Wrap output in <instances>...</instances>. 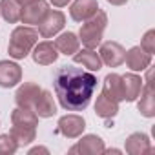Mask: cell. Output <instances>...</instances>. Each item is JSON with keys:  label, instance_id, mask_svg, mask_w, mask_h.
<instances>
[{"label": "cell", "instance_id": "d4e9b609", "mask_svg": "<svg viewBox=\"0 0 155 155\" xmlns=\"http://www.w3.org/2000/svg\"><path fill=\"white\" fill-rule=\"evenodd\" d=\"M17 150H18V144L9 133L0 135V155H13Z\"/></svg>", "mask_w": 155, "mask_h": 155}, {"label": "cell", "instance_id": "83f0119b", "mask_svg": "<svg viewBox=\"0 0 155 155\" xmlns=\"http://www.w3.org/2000/svg\"><path fill=\"white\" fill-rule=\"evenodd\" d=\"M35 153H49V150L44 148V146H35V148L29 150V155H35Z\"/></svg>", "mask_w": 155, "mask_h": 155}, {"label": "cell", "instance_id": "484cf974", "mask_svg": "<svg viewBox=\"0 0 155 155\" xmlns=\"http://www.w3.org/2000/svg\"><path fill=\"white\" fill-rule=\"evenodd\" d=\"M140 48L150 55L155 53V29H150V31L144 33V37L140 40Z\"/></svg>", "mask_w": 155, "mask_h": 155}, {"label": "cell", "instance_id": "9c48e42d", "mask_svg": "<svg viewBox=\"0 0 155 155\" xmlns=\"http://www.w3.org/2000/svg\"><path fill=\"white\" fill-rule=\"evenodd\" d=\"M40 91H42V88L37 82H24V84H20L17 93H15L17 106L18 108H26V110H33Z\"/></svg>", "mask_w": 155, "mask_h": 155}, {"label": "cell", "instance_id": "6da1fadb", "mask_svg": "<svg viewBox=\"0 0 155 155\" xmlns=\"http://www.w3.org/2000/svg\"><path fill=\"white\" fill-rule=\"evenodd\" d=\"M53 88L58 104L66 111H84L97 90V77L82 68L62 66L55 73Z\"/></svg>", "mask_w": 155, "mask_h": 155}, {"label": "cell", "instance_id": "8fae6325", "mask_svg": "<svg viewBox=\"0 0 155 155\" xmlns=\"http://www.w3.org/2000/svg\"><path fill=\"white\" fill-rule=\"evenodd\" d=\"M31 57H33L35 64H38V66H51L53 62H57L58 51H57L53 42L44 40V42L35 44V48L31 49Z\"/></svg>", "mask_w": 155, "mask_h": 155}, {"label": "cell", "instance_id": "4316f807", "mask_svg": "<svg viewBox=\"0 0 155 155\" xmlns=\"http://www.w3.org/2000/svg\"><path fill=\"white\" fill-rule=\"evenodd\" d=\"M49 4H53L55 8H64V6H68L71 0H48Z\"/></svg>", "mask_w": 155, "mask_h": 155}, {"label": "cell", "instance_id": "4fadbf2b", "mask_svg": "<svg viewBox=\"0 0 155 155\" xmlns=\"http://www.w3.org/2000/svg\"><path fill=\"white\" fill-rule=\"evenodd\" d=\"M124 150H126V153H130V155H142V153L153 151L150 137H148L146 133H142V131L131 133V135L126 139V142H124Z\"/></svg>", "mask_w": 155, "mask_h": 155}, {"label": "cell", "instance_id": "52a82bcc", "mask_svg": "<svg viewBox=\"0 0 155 155\" xmlns=\"http://www.w3.org/2000/svg\"><path fill=\"white\" fill-rule=\"evenodd\" d=\"M48 11H49V4L46 0H31V2L22 6L20 22L26 26H37Z\"/></svg>", "mask_w": 155, "mask_h": 155}, {"label": "cell", "instance_id": "cb8c5ba5", "mask_svg": "<svg viewBox=\"0 0 155 155\" xmlns=\"http://www.w3.org/2000/svg\"><path fill=\"white\" fill-rule=\"evenodd\" d=\"M11 122L13 124H20V126H38V115L35 113V110H26V108H15L11 113Z\"/></svg>", "mask_w": 155, "mask_h": 155}, {"label": "cell", "instance_id": "277c9868", "mask_svg": "<svg viewBox=\"0 0 155 155\" xmlns=\"http://www.w3.org/2000/svg\"><path fill=\"white\" fill-rule=\"evenodd\" d=\"M37 26H38L37 31L42 38H51L58 31H62V28L66 26V15L58 9H49Z\"/></svg>", "mask_w": 155, "mask_h": 155}, {"label": "cell", "instance_id": "f546056e", "mask_svg": "<svg viewBox=\"0 0 155 155\" xmlns=\"http://www.w3.org/2000/svg\"><path fill=\"white\" fill-rule=\"evenodd\" d=\"M104 153H110V155H111V153H120V150H117V148H110V150H106V148H104Z\"/></svg>", "mask_w": 155, "mask_h": 155}, {"label": "cell", "instance_id": "603a6c76", "mask_svg": "<svg viewBox=\"0 0 155 155\" xmlns=\"http://www.w3.org/2000/svg\"><path fill=\"white\" fill-rule=\"evenodd\" d=\"M0 15L2 18L9 24L20 22L22 15V4H18L17 0H0Z\"/></svg>", "mask_w": 155, "mask_h": 155}, {"label": "cell", "instance_id": "8992f818", "mask_svg": "<svg viewBox=\"0 0 155 155\" xmlns=\"http://www.w3.org/2000/svg\"><path fill=\"white\" fill-rule=\"evenodd\" d=\"M124 55H126V49L119 42H115V40L101 42L99 57H101L102 64H106L108 68H119L124 62Z\"/></svg>", "mask_w": 155, "mask_h": 155}, {"label": "cell", "instance_id": "5bb4252c", "mask_svg": "<svg viewBox=\"0 0 155 155\" xmlns=\"http://www.w3.org/2000/svg\"><path fill=\"white\" fill-rule=\"evenodd\" d=\"M120 81H122V93H124V101L126 102H135L139 99V93L144 86V81L140 79L139 75L133 73H126L120 75Z\"/></svg>", "mask_w": 155, "mask_h": 155}, {"label": "cell", "instance_id": "d6986e66", "mask_svg": "<svg viewBox=\"0 0 155 155\" xmlns=\"http://www.w3.org/2000/svg\"><path fill=\"white\" fill-rule=\"evenodd\" d=\"M53 44H55L57 51H60L62 55H75L77 51L81 49V40H79V37H77L75 33H71V31H66V33L58 35Z\"/></svg>", "mask_w": 155, "mask_h": 155}, {"label": "cell", "instance_id": "3957f363", "mask_svg": "<svg viewBox=\"0 0 155 155\" xmlns=\"http://www.w3.org/2000/svg\"><path fill=\"white\" fill-rule=\"evenodd\" d=\"M108 26V15L99 8L88 20L82 22L81 31H79V40L82 42L84 48L90 49H97V46H101L104 31Z\"/></svg>", "mask_w": 155, "mask_h": 155}, {"label": "cell", "instance_id": "44dd1931", "mask_svg": "<svg viewBox=\"0 0 155 155\" xmlns=\"http://www.w3.org/2000/svg\"><path fill=\"white\" fill-rule=\"evenodd\" d=\"M102 91H104L108 97H111L113 101H117V102H122V101H124L122 81H120V75H119V73H110V75H106Z\"/></svg>", "mask_w": 155, "mask_h": 155}, {"label": "cell", "instance_id": "5b68a950", "mask_svg": "<svg viewBox=\"0 0 155 155\" xmlns=\"http://www.w3.org/2000/svg\"><path fill=\"white\" fill-rule=\"evenodd\" d=\"M86 130V120L84 117L77 115V113H68L58 119L57 122V131L64 135L66 139H79Z\"/></svg>", "mask_w": 155, "mask_h": 155}, {"label": "cell", "instance_id": "9a60e30c", "mask_svg": "<svg viewBox=\"0 0 155 155\" xmlns=\"http://www.w3.org/2000/svg\"><path fill=\"white\" fill-rule=\"evenodd\" d=\"M97 9H99V2H97V0H75V2L71 4V8H69V17L75 22H84Z\"/></svg>", "mask_w": 155, "mask_h": 155}, {"label": "cell", "instance_id": "ac0fdd59", "mask_svg": "<svg viewBox=\"0 0 155 155\" xmlns=\"http://www.w3.org/2000/svg\"><path fill=\"white\" fill-rule=\"evenodd\" d=\"M35 113L38 115V119H49L57 113V104L53 99V93L49 90H42L37 102H35Z\"/></svg>", "mask_w": 155, "mask_h": 155}, {"label": "cell", "instance_id": "ffe728a7", "mask_svg": "<svg viewBox=\"0 0 155 155\" xmlns=\"http://www.w3.org/2000/svg\"><path fill=\"white\" fill-rule=\"evenodd\" d=\"M95 113L101 119H113L119 113V102L108 97L104 91H101V95L95 101Z\"/></svg>", "mask_w": 155, "mask_h": 155}, {"label": "cell", "instance_id": "30bf717a", "mask_svg": "<svg viewBox=\"0 0 155 155\" xmlns=\"http://www.w3.org/2000/svg\"><path fill=\"white\" fill-rule=\"evenodd\" d=\"M22 82V68L11 60H0V88H15Z\"/></svg>", "mask_w": 155, "mask_h": 155}, {"label": "cell", "instance_id": "f1b7e54d", "mask_svg": "<svg viewBox=\"0 0 155 155\" xmlns=\"http://www.w3.org/2000/svg\"><path fill=\"white\" fill-rule=\"evenodd\" d=\"M106 2L111 6H124V4H128V0H106Z\"/></svg>", "mask_w": 155, "mask_h": 155}, {"label": "cell", "instance_id": "ba28073f", "mask_svg": "<svg viewBox=\"0 0 155 155\" xmlns=\"http://www.w3.org/2000/svg\"><path fill=\"white\" fill-rule=\"evenodd\" d=\"M104 140L99 135L88 133L81 135V140L77 142L73 148H69V153H81V155H101L104 153Z\"/></svg>", "mask_w": 155, "mask_h": 155}, {"label": "cell", "instance_id": "7402d4cb", "mask_svg": "<svg viewBox=\"0 0 155 155\" xmlns=\"http://www.w3.org/2000/svg\"><path fill=\"white\" fill-rule=\"evenodd\" d=\"M9 135L15 139V142L20 146H28L37 139V128L35 126H20V124H13V128L9 130Z\"/></svg>", "mask_w": 155, "mask_h": 155}, {"label": "cell", "instance_id": "7c38bea8", "mask_svg": "<svg viewBox=\"0 0 155 155\" xmlns=\"http://www.w3.org/2000/svg\"><path fill=\"white\" fill-rule=\"evenodd\" d=\"M151 57H153V55L146 53L140 46H133L131 49L126 51V55H124V62H126V66H128L131 71H144V69L150 68V64H151Z\"/></svg>", "mask_w": 155, "mask_h": 155}, {"label": "cell", "instance_id": "7a4b0ae2", "mask_svg": "<svg viewBox=\"0 0 155 155\" xmlns=\"http://www.w3.org/2000/svg\"><path fill=\"white\" fill-rule=\"evenodd\" d=\"M38 42V31L33 26H18L11 31L9 44H8V53L15 60L26 58L35 44Z\"/></svg>", "mask_w": 155, "mask_h": 155}, {"label": "cell", "instance_id": "e0dca14e", "mask_svg": "<svg viewBox=\"0 0 155 155\" xmlns=\"http://www.w3.org/2000/svg\"><path fill=\"white\" fill-rule=\"evenodd\" d=\"M139 97L140 99L137 102V110L140 111V115L146 117V119L155 117V91H153V86L150 82L146 86H142Z\"/></svg>", "mask_w": 155, "mask_h": 155}, {"label": "cell", "instance_id": "4dcf8cb0", "mask_svg": "<svg viewBox=\"0 0 155 155\" xmlns=\"http://www.w3.org/2000/svg\"><path fill=\"white\" fill-rule=\"evenodd\" d=\"M17 2H18V4H22V6H24V4H28V2H31V0H17Z\"/></svg>", "mask_w": 155, "mask_h": 155}, {"label": "cell", "instance_id": "2e32d148", "mask_svg": "<svg viewBox=\"0 0 155 155\" xmlns=\"http://www.w3.org/2000/svg\"><path fill=\"white\" fill-rule=\"evenodd\" d=\"M73 62L75 64H82L91 73H95V71H99L102 68V60H101L99 53L95 49H90V48H82V49L77 51L73 55Z\"/></svg>", "mask_w": 155, "mask_h": 155}]
</instances>
